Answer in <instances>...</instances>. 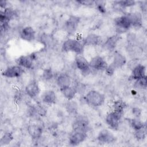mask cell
I'll use <instances>...</instances> for the list:
<instances>
[{"label": "cell", "mask_w": 147, "mask_h": 147, "mask_svg": "<svg viewBox=\"0 0 147 147\" xmlns=\"http://www.w3.org/2000/svg\"><path fill=\"white\" fill-rule=\"evenodd\" d=\"M84 45L83 41L76 38H67L61 45V50L64 52H72L77 55H82L84 50Z\"/></svg>", "instance_id": "1"}, {"label": "cell", "mask_w": 147, "mask_h": 147, "mask_svg": "<svg viewBox=\"0 0 147 147\" xmlns=\"http://www.w3.org/2000/svg\"><path fill=\"white\" fill-rule=\"evenodd\" d=\"M84 100L88 105L98 107L104 103L105 96L98 91L90 90L84 96Z\"/></svg>", "instance_id": "2"}, {"label": "cell", "mask_w": 147, "mask_h": 147, "mask_svg": "<svg viewBox=\"0 0 147 147\" xmlns=\"http://www.w3.org/2000/svg\"><path fill=\"white\" fill-rule=\"evenodd\" d=\"M123 113L113 110L109 113L105 118V122L107 126L112 130H116L119 128V122Z\"/></svg>", "instance_id": "3"}, {"label": "cell", "mask_w": 147, "mask_h": 147, "mask_svg": "<svg viewBox=\"0 0 147 147\" xmlns=\"http://www.w3.org/2000/svg\"><path fill=\"white\" fill-rule=\"evenodd\" d=\"M89 120L84 115H77L72 123L73 131H79L87 133L88 130Z\"/></svg>", "instance_id": "4"}, {"label": "cell", "mask_w": 147, "mask_h": 147, "mask_svg": "<svg viewBox=\"0 0 147 147\" xmlns=\"http://www.w3.org/2000/svg\"><path fill=\"white\" fill-rule=\"evenodd\" d=\"M75 63L77 68L81 72L83 75L87 76L91 72L89 61L82 55H78L75 57Z\"/></svg>", "instance_id": "5"}, {"label": "cell", "mask_w": 147, "mask_h": 147, "mask_svg": "<svg viewBox=\"0 0 147 147\" xmlns=\"http://www.w3.org/2000/svg\"><path fill=\"white\" fill-rule=\"evenodd\" d=\"M36 57L33 53L29 55H21L19 56L16 60L17 65L21 66L24 69H32L33 67V61Z\"/></svg>", "instance_id": "6"}, {"label": "cell", "mask_w": 147, "mask_h": 147, "mask_svg": "<svg viewBox=\"0 0 147 147\" xmlns=\"http://www.w3.org/2000/svg\"><path fill=\"white\" fill-rule=\"evenodd\" d=\"M24 72V69L18 65L7 67L2 72V75L7 78H17L20 77Z\"/></svg>", "instance_id": "7"}, {"label": "cell", "mask_w": 147, "mask_h": 147, "mask_svg": "<svg viewBox=\"0 0 147 147\" xmlns=\"http://www.w3.org/2000/svg\"><path fill=\"white\" fill-rule=\"evenodd\" d=\"M80 18L76 16H70L64 24V28L67 33L69 34H73L77 30Z\"/></svg>", "instance_id": "8"}, {"label": "cell", "mask_w": 147, "mask_h": 147, "mask_svg": "<svg viewBox=\"0 0 147 147\" xmlns=\"http://www.w3.org/2000/svg\"><path fill=\"white\" fill-rule=\"evenodd\" d=\"M115 25L119 32H123L129 30L131 27L130 21L127 14L116 18L114 20Z\"/></svg>", "instance_id": "9"}, {"label": "cell", "mask_w": 147, "mask_h": 147, "mask_svg": "<svg viewBox=\"0 0 147 147\" xmlns=\"http://www.w3.org/2000/svg\"><path fill=\"white\" fill-rule=\"evenodd\" d=\"M97 140L102 144H111L116 141V137L110 130L102 129L97 136Z\"/></svg>", "instance_id": "10"}, {"label": "cell", "mask_w": 147, "mask_h": 147, "mask_svg": "<svg viewBox=\"0 0 147 147\" xmlns=\"http://www.w3.org/2000/svg\"><path fill=\"white\" fill-rule=\"evenodd\" d=\"M91 69L96 71H102L106 69L107 66L106 61L100 56L97 55L93 57L89 61Z\"/></svg>", "instance_id": "11"}, {"label": "cell", "mask_w": 147, "mask_h": 147, "mask_svg": "<svg viewBox=\"0 0 147 147\" xmlns=\"http://www.w3.org/2000/svg\"><path fill=\"white\" fill-rule=\"evenodd\" d=\"M25 92L29 97L34 99L39 95L40 93V88L36 81L32 80L26 85L25 87Z\"/></svg>", "instance_id": "12"}, {"label": "cell", "mask_w": 147, "mask_h": 147, "mask_svg": "<svg viewBox=\"0 0 147 147\" xmlns=\"http://www.w3.org/2000/svg\"><path fill=\"white\" fill-rule=\"evenodd\" d=\"M20 37L24 41L32 42L36 38V31L33 27L26 26L20 32Z\"/></svg>", "instance_id": "13"}, {"label": "cell", "mask_w": 147, "mask_h": 147, "mask_svg": "<svg viewBox=\"0 0 147 147\" xmlns=\"http://www.w3.org/2000/svg\"><path fill=\"white\" fill-rule=\"evenodd\" d=\"M87 133L79 131H73L69 138V143L72 146H76L84 142L87 137Z\"/></svg>", "instance_id": "14"}, {"label": "cell", "mask_w": 147, "mask_h": 147, "mask_svg": "<svg viewBox=\"0 0 147 147\" xmlns=\"http://www.w3.org/2000/svg\"><path fill=\"white\" fill-rule=\"evenodd\" d=\"M102 38L100 36L94 34L90 33L88 34L83 40V42L84 45L87 46H99L102 44Z\"/></svg>", "instance_id": "15"}, {"label": "cell", "mask_w": 147, "mask_h": 147, "mask_svg": "<svg viewBox=\"0 0 147 147\" xmlns=\"http://www.w3.org/2000/svg\"><path fill=\"white\" fill-rule=\"evenodd\" d=\"M27 131L29 135L34 140L40 138L42 134V128L37 124H29L27 127Z\"/></svg>", "instance_id": "16"}, {"label": "cell", "mask_w": 147, "mask_h": 147, "mask_svg": "<svg viewBox=\"0 0 147 147\" xmlns=\"http://www.w3.org/2000/svg\"><path fill=\"white\" fill-rule=\"evenodd\" d=\"M41 101L45 105H51L54 104L57 99L56 94L54 91L48 90L45 91L41 96Z\"/></svg>", "instance_id": "17"}, {"label": "cell", "mask_w": 147, "mask_h": 147, "mask_svg": "<svg viewBox=\"0 0 147 147\" xmlns=\"http://www.w3.org/2000/svg\"><path fill=\"white\" fill-rule=\"evenodd\" d=\"M56 82L60 89L71 86L72 83L71 77L66 73H61L58 75L56 77Z\"/></svg>", "instance_id": "18"}, {"label": "cell", "mask_w": 147, "mask_h": 147, "mask_svg": "<svg viewBox=\"0 0 147 147\" xmlns=\"http://www.w3.org/2000/svg\"><path fill=\"white\" fill-rule=\"evenodd\" d=\"M128 16L131 26L140 28H141L142 26V17L140 13L139 12H133V13H129L127 14Z\"/></svg>", "instance_id": "19"}, {"label": "cell", "mask_w": 147, "mask_h": 147, "mask_svg": "<svg viewBox=\"0 0 147 147\" xmlns=\"http://www.w3.org/2000/svg\"><path fill=\"white\" fill-rule=\"evenodd\" d=\"M16 16V11L10 7H7L4 9L3 11H1L0 20L1 23L7 22H9L11 20L13 19Z\"/></svg>", "instance_id": "20"}, {"label": "cell", "mask_w": 147, "mask_h": 147, "mask_svg": "<svg viewBox=\"0 0 147 147\" xmlns=\"http://www.w3.org/2000/svg\"><path fill=\"white\" fill-rule=\"evenodd\" d=\"M127 63L126 57L119 52H116L114 53L113 56V61L111 64L115 68H121L124 66Z\"/></svg>", "instance_id": "21"}, {"label": "cell", "mask_w": 147, "mask_h": 147, "mask_svg": "<svg viewBox=\"0 0 147 147\" xmlns=\"http://www.w3.org/2000/svg\"><path fill=\"white\" fill-rule=\"evenodd\" d=\"M146 67L141 64H138L131 70V78L137 80L146 76Z\"/></svg>", "instance_id": "22"}, {"label": "cell", "mask_w": 147, "mask_h": 147, "mask_svg": "<svg viewBox=\"0 0 147 147\" xmlns=\"http://www.w3.org/2000/svg\"><path fill=\"white\" fill-rule=\"evenodd\" d=\"M119 40V36L118 34L111 36L107 38L103 44V46L105 49L112 51L115 48Z\"/></svg>", "instance_id": "23"}, {"label": "cell", "mask_w": 147, "mask_h": 147, "mask_svg": "<svg viewBox=\"0 0 147 147\" xmlns=\"http://www.w3.org/2000/svg\"><path fill=\"white\" fill-rule=\"evenodd\" d=\"M60 90L63 96L67 100H73V99L75 97V95L77 93L74 87L71 86L60 88Z\"/></svg>", "instance_id": "24"}, {"label": "cell", "mask_w": 147, "mask_h": 147, "mask_svg": "<svg viewBox=\"0 0 147 147\" xmlns=\"http://www.w3.org/2000/svg\"><path fill=\"white\" fill-rule=\"evenodd\" d=\"M129 123L130 126L134 130H137L145 127V125L144 122L137 118L129 119Z\"/></svg>", "instance_id": "25"}, {"label": "cell", "mask_w": 147, "mask_h": 147, "mask_svg": "<svg viewBox=\"0 0 147 147\" xmlns=\"http://www.w3.org/2000/svg\"><path fill=\"white\" fill-rule=\"evenodd\" d=\"M113 110L123 113L124 110L126 107V104L122 100H117L113 104Z\"/></svg>", "instance_id": "26"}, {"label": "cell", "mask_w": 147, "mask_h": 147, "mask_svg": "<svg viewBox=\"0 0 147 147\" xmlns=\"http://www.w3.org/2000/svg\"><path fill=\"white\" fill-rule=\"evenodd\" d=\"M67 111L71 114H76L78 111V105L77 103L72 100H68L66 104Z\"/></svg>", "instance_id": "27"}, {"label": "cell", "mask_w": 147, "mask_h": 147, "mask_svg": "<svg viewBox=\"0 0 147 147\" xmlns=\"http://www.w3.org/2000/svg\"><path fill=\"white\" fill-rule=\"evenodd\" d=\"M115 4L117 6L122 9H125L126 7H129L133 6L136 5V2L134 1L126 0V1H118L114 2Z\"/></svg>", "instance_id": "28"}, {"label": "cell", "mask_w": 147, "mask_h": 147, "mask_svg": "<svg viewBox=\"0 0 147 147\" xmlns=\"http://www.w3.org/2000/svg\"><path fill=\"white\" fill-rule=\"evenodd\" d=\"M13 138H14L13 136L11 133L6 132L3 135V136L1 137L0 140L1 145H7L13 141Z\"/></svg>", "instance_id": "29"}, {"label": "cell", "mask_w": 147, "mask_h": 147, "mask_svg": "<svg viewBox=\"0 0 147 147\" xmlns=\"http://www.w3.org/2000/svg\"><path fill=\"white\" fill-rule=\"evenodd\" d=\"M134 137L138 141H143L146 137V131L144 128L134 130Z\"/></svg>", "instance_id": "30"}, {"label": "cell", "mask_w": 147, "mask_h": 147, "mask_svg": "<svg viewBox=\"0 0 147 147\" xmlns=\"http://www.w3.org/2000/svg\"><path fill=\"white\" fill-rule=\"evenodd\" d=\"M53 72L51 68H45L42 74V78L45 80H50L53 78Z\"/></svg>", "instance_id": "31"}, {"label": "cell", "mask_w": 147, "mask_h": 147, "mask_svg": "<svg viewBox=\"0 0 147 147\" xmlns=\"http://www.w3.org/2000/svg\"><path fill=\"white\" fill-rule=\"evenodd\" d=\"M40 41L43 45H44L46 47L50 45L51 42L52 41V39L49 35L44 34L41 36Z\"/></svg>", "instance_id": "32"}, {"label": "cell", "mask_w": 147, "mask_h": 147, "mask_svg": "<svg viewBox=\"0 0 147 147\" xmlns=\"http://www.w3.org/2000/svg\"><path fill=\"white\" fill-rule=\"evenodd\" d=\"M95 5H96V7L97 10L102 14H104L106 12V9L105 6V3L103 1H95Z\"/></svg>", "instance_id": "33"}, {"label": "cell", "mask_w": 147, "mask_h": 147, "mask_svg": "<svg viewBox=\"0 0 147 147\" xmlns=\"http://www.w3.org/2000/svg\"><path fill=\"white\" fill-rule=\"evenodd\" d=\"M137 84L138 87L145 88L147 86V78L146 76L142 77V78L137 80Z\"/></svg>", "instance_id": "34"}, {"label": "cell", "mask_w": 147, "mask_h": 147, "mask_svg": "<svg viewBox=\"0 0 147 147\" xmlns=\"http://www.w3.org/2000/svg\"><path fill=\"white\" fill-rule=\"evenodd\" d=\"M36 113L38 114L39 115L41 116H44L47 114V109L41 105H37L36 107H35Z\"/></svg>", "instance_id": "35"}, {"label": "cell", "mask_w": 147, "mask_h": 147, "mask_svg": "<svg viewBox=\"0 0 147 147\" xmlns=\"http://www.w3.org/2000/svg\"><path fill=\"white\" fill-rule=\"evenodd\" d=\"M76 2L81 5L86 6H90L95 5V1H90V0H80L76 1Z\"/></svg>", "instance_id": "36"}, {"label": "cell", "mask_w": 147, "mask_h": 147, "mask_svg": "<svg viewBox=\"0 0 147 147\" xmlns=\"http://www.w3.org/2000/svg\"><path fill=\"white\" fill-rule=\"evenodd\" d=\"M105 70V72H106V75H107L109 76H111L114 74L115 68L111 64H110L109 65H107V66L106 67V68Z\"/></svg>", "instance_id": "37"}, {"label": "cell", "mask_w": 147, "mask_h": 147, "mask_svg": "<svg viewBox=\"0 0 147 147\" xmlns=\"http://www.w3.org/2000/svg\"><path fill=\"white\" fill-rule=\"evenodd\" d=\"M138 60L137 59H133L130 60L128 63H127V67L129 68L131 70H132L137 65H138Z\"/></svg>", "instance_id": "38"}, {"label": "cell", "mask_w": 147, "mask_h": 147, "mask_svg": "<svg viewBox=\"0 0 147 147\" xmlns=\"http://www.w3.org/2000/svg\"><path fill=\"white\" fill-rule=\"evenodd\" d=\"M131 111H132V113L134 115V116L136 118H138L141 116V113H142L141 110L140 108H138V107H134V108H133Z\"/></svg>", "instance_id": "39"}, {"label": "cell", "mask_w": 147, "mask_h": 147, "mask_svg": "<svg viewBox=\"0 0 147 147\" xmlns=\"http://www.w3.org/2000/svg\"><path fill=\"white\" fill-rule=\"evenodd\" d=\"M6 5H7V2L6 1H1L0 2V6H1V8H4L5 9L6 7Z\"/></svg>", "instance_id": "40"}]
</instances>
